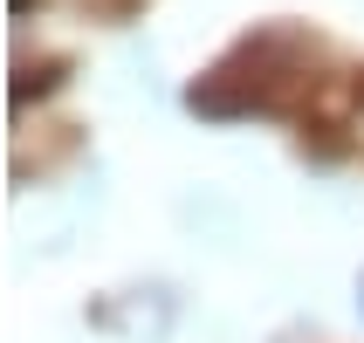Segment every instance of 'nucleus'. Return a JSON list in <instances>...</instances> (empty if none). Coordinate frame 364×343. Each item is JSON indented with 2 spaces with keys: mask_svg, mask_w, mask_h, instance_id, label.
Here are the masks:
<instances>
[{
  "mask_svg": "<svg viewBox=\"0 0 364 343\" xmlns=\"http://www.w3.org/2000/svg\"><path fill=\"white\" fill-rule=\"evenodd\" d=\"M323 82V41L309 28H289V21H268L255 35H241L213 69H206L186 103L200 117H275L289 103L316 97Z\"/></svg>",
  "mask_w": 364,
  "mask_h": 343,
  "instance_id": "f257e3e1",
  "label": "nucleus"
},
{
  "mask_svg": "<svg viewBox=\"0 0 364 343\" xmlns=\"http://www.w3.org/2000/svg\"><path fill=\"white\" fill-rule=\"evenodd\" d=\"M14 7H21V14H28V7H35V0H14Z\"/></svg>",
  "mask_w": 364,
  "mask_h": 343,
  "instance_id": "f03ea898",
  "label": "nucleus"
},
{
  "mask_svg": "<svg viewBox=\"0 0 364 343\" xmlns=\"http://www.w3.org/2000/svg\"><path fill=\"white\" fill-rule=\"evenodd\" d=\"M358 97H364V76H358Z\"/></svg>",
  "mask_w": 364,
  "mask_h": 343,
  "instance_id": "7ed1b4c3",
  "label": "nucleus"
},
{
  "mask_svg": "<svg viewBox=\"0 0 364 343\" xmlns=\"http://www.w3.org/2000/svg\"><path fill=\"white\" fill-rule=\"evenodd\" d=\"M358 303H364V295H358Z\"/></svg>",
  "mask_w": 364,
  "mask_h": 343,
  "instance_id": "20e7f679",
  "label": "nucleus"
}]
</instances>
